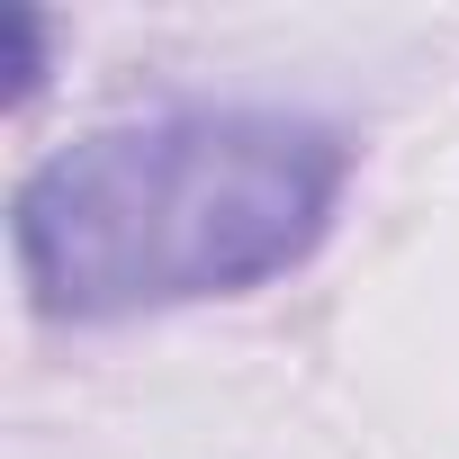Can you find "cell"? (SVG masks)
<instances>
[{
  "label": "cell",
  "instance_id": "cell-1",
  "mask_svg": "<svg viewBox=\"0 0 459 459\" xmlns=\"http://www.w3.org/2000/svg\"><path fill=\"white\" fill-rule=\"evenodd\" d=\"M351 144L298 108H162L91 126L10 198L37 316L117 325L298 271L342 207Z\"/></svg>",
  "mask_w": 459,
  "mask_h": 459
},
{
  "label": "cell",
  "instance_id": "cell-2",
  "mask_svg": "<svg viewBox=\"0 0 459 459\" xmlns=\"http://www.w3.org/2000/svg\"><path fill=\"white\" fill-rule=\"evenodd\" d=\"M0 37H10V100H28V91L46 82V28H37L28 10H10V19H0Z\"/></svg>",
  "mask_w": 459,
  "mask_h": 459
}]
</instances>
